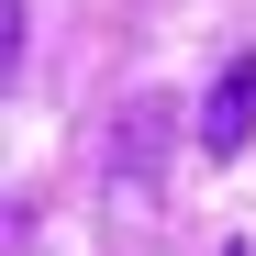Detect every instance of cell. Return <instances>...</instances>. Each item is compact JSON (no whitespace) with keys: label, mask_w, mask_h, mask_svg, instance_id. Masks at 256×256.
<instances>
[{"label":"cell","mask_w":256,"mask_h":256,"mask_svg":"<svg viewBox=\"0 0 256 256\" xmlns=\"http://www.w3.org/2000/svg\"><path fill=\"white\" fill-rule=\"evenodd\" d=\"M245 134H256V56H234V67H223V90H212V122H200V145H212V156H234Z\"/></svg>","instance_id":"6da1fadb"}]
</instances>
